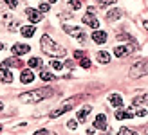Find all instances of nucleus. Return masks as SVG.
<instances>
[{
    "mask_svg": "<svg viewBox=\"0 0 148 135\" xmlns=\"http://www.w3.org/2000/svg\"><path fill=\"white\" fill-rule=\"evenodd\" d=\"M40 45H42V49L45 50V54H49V56L62 58V56H65V54H67V52H65V49L62 47V45H58L54 40H51L47 34H43V36H42Z\"/></svg>",
    "mask_w": 148,
    "mask_h": 135,
    "instance_id": "f257e3e1",
    "label": "nucleus"
},
{
    "mask_svg": "<svg viewBox=\"0 0 148 135\" xmlns=\"http://www.w3.org/2000/svg\"><path fill=\"white\" fill-rule=\"evenodd\" d=\"M54 92L51 88H38V90H33V92H27V94H22L20 95V101L24 103H38L42 99H45V97L53 95Z\"/></svg>",
    "mask_w": 148,
    "mask_h": 135,
    "instance_id": "f03ea898",
    "label": "nucleus"
},
{
    "mask_svg": "<svg viewBox=\"0 0 148 135\" xmlns=\"http://www.w3.org/2000/svg\"><path fill=\"white\" fill-rule=\"evenodd\" d=\"M81 101V95H76V97H72V99H69V101H65L63 104H60L54 112H51V117H60L62 114H65V112H69V110H72L74 108V104H78Z\"/></svg>",
    "mask_w": 148,
    "mask_h": 135,
    "instance_id": "7ed1b4c3",
    "label": "nucleus"
},
{
    "mask_svg": "<svg viewBox=\"0 0 148 135\" xmlns=\"http://www.w3.org/2000/svg\"><path fill=\"white\" fill-rule=\"evenodd\" d=\"M148 74V59H143V61H137L134 67H132V70L128 72L130 78H141Z\"/></svg>",
    "mask_w": 148,
    "mask_h": 135,
    "instance_id": "20e7f679",
    "label": "nucleus"
},
{
    "mask_svg": "<svg viewBox=\"0 0 148 135\" xmlns=\"http://www.w3.org/2000/svg\"><path fill=\"white\" fill-rule=\"evenodd\" d=\"M63 31L65 33H69V34H72V36H76L78 38V42H85L87 40V36L81 33V29L79 27H72V25H63Z\"/></svg>",
    "mask_w": 148,
    "mask_h": 135,
    "instance_id": "39448f33",
    "label": "nucleus"
},
{
    "mask_svg": "<svg viewBox=\"0 0 148 135\" xmlns=\"http://www.w3.org/2000/svg\"><path fill=\"white\" fill-rule=\"evenodd\" d=\"M81 22H83L85 25L92 27V29H98V27H99V22H98V18L94 16V13H87V14H83V18H81Z\"/></svg>",
    "mask_w": 148,
    "mask_h": 135,
    "instance_id": "423d86ee",
    "label": "nucleus"
},
{
    "mask_svg": "<svg viewBox=\"0 0 148 135\" xmlns=\"http://www.w3.org/2000/svg\"><path fill=\"white\" fill-rule=\"evenodd\" d=\"M20 81H22V83H24V85H29V83H33V81H34V74L31 72V70H22V74H20Z\"/></svg>",
    "mask_w": 148,
    "mask_h": 135,
    "instance_id": "0eeeda50",
    "label": "nucleus"
},
{
    "mask_svg": "<svg viewBox=\"0 0 148 135\" xmlns=\"http://www.w3.org/2000/svg\"><path fill=\"white\" fill-rule=\"evenodd\" d=\"M114 115H116L117 121H121V119H130V117H134V110H132V108H127V110H117Z\"/></svg>",
    "mask_w": 148,
    "mask_h": 135,
    "instance_id": "6e6552de",
    "label": "nucleus"
},
{
    "mask_svg": "<svg viewBox=\"0 0 148 135\" xmlns=\"http://www.w3.org/2000/svg\"><path fill=\"white\" fill-rule=\"evenodd\" d=\"M31 50V47L29 45H25V43H16V45H13V54L14 56H20V54H25V52H29Z\"/></svg>",
    "mask_w": 148,
    "mask_h": 135,
    "instance_id": "1a4fd4ad",
    "label": "nucleus"
},
{
    "mask_svg": "<svg viewBox=\"0 0 148 135\" xmlns=\"http://www.w3.org/2000/svg\"><path fill=\"white\" fill-rule=\"evenodd\" d=\"M94 126L98 130H107V115L105 114H99L98 117H96V121H94Z\"/></svg>",
    "mask_w": 148,
    "mask_h": 135,
    "instance_id": "9d476101",
    "label": "nucleus"
},
{
    "mask_svg": "<svg viewBox=\"0 0 148 135\" xmlns=\"http://www.w3.org/2000/svg\"><path fill=\"white\" fill-rule=\"evenodd\" d=\"M27 18L33 22V24H38V22L42 20V13L36 11V9H27Z\"/></svg>",
    "mask_w": 148,
    "mask_h": 135,
    "instance_id": "9b49d317",
    "label": "nucleus"
},
{
    "mask_svg": "<svg viewBox=\"0 0 148 135\" xmlns=\"http://www.w3.org/2000/svg\"><path fill=\"white\" fill-rule=\"evenodd\" d=\"M0 79H2V83H11L13 81V74L5 69V67H0Z\"/></svg>",
    "mask_w": 148,
    "mask_h": 135,
    "instance_id": "f8f14e48",
    "label": "nucleus"
},
{
    "mask_svg": "<svg viewBox=\"0 0 148 135\" xmlns=\"http://www.w3.org/2000/svg\"><path fill=\"white\" fill-rule=\"evenodd\" d=\"M0 20H2V22H5L7 25H9L11 22H14V20H13V16H11V13L7 11L5 7H2V5H0Z\"/></svg>",
    "mask_w": 148,
    "mask_h": 135,
    "instance_id": "ddd939ff",
    "label": "nucleus"
},
{
    "mask_svg": "<svg viewBox=\"0 0 148 135\" xmlns=\"http://www.w3.org/2000/svg\"><path fill=\"white\" fill-rule=\"evenodd\" d=\"M92 40L96 43H105L107 42V33L105 31H94L92 33Z\"/></svg>",
    "mask_w": 148,
    "mask_h": 135,
    "instance_id": "4468645a",
    "label": "nucleus"
},
{
    "mask_svg": "<svg viewBox=\"0 0 148 135\" xmlns=\"http://www.w3.org/2000/svg\"><path fill=\"white\" fill-rule=\"evenodd\" d=\"M123 16V13H121V9H110L108 13H107V20L108 22H114V20H117V18H121Z\"/></svg>",
    "mask_w": 148,
    "mask_h": 135,
    "instance_id": "2eb2a0df",
    "label": "nucleus"
},
{
    "mask_svg": "<svg viewBox=\"0 0 148 135\" xmlns=\"http://www.w3.org/2000/svg\"><path fill=\"white\" fill-rule=\"evenodd\" d=\"M108 101L114 104L116 108H119V106H123V97L119 95V94H110V97H108Z\"/></svg>",
    "mask_w": 148,
    "mask_h": 135,
    "instance_id": "dca6fc26",
    "label": "nucleus"
},
{
    "mask_svg": "<svg viewBox=\"0 0 148 135\" xmlns=\"http://www.w3.org/2000/svg\"><path fill=\"white\" fill-rule=\"evenodd\" d=\"M20 65H22V61L18 58H9V59H5V61L0 63V67H20Z\"/></svg>",
    "mask_w": 148,
    "mask_h": 135,
    "instance_id": "f3484780",
    "label": "nucleus"
},
{
    "mask_svg": "<svg viewBox=\"0 0 148 135\" xmlns=\"http://www.w3.org/2000/svg\"><path fill=\"white\" fill-rule=\"evenodd\" d=\"M34 31H36L34 25H24V27H22V34H24L25 38H31V36L34 34Z\"/></svg>",
    "mask_w": 148,
    "mask_h": 135,
    "instance_id": "a211bd4d",
    "label": "nucleus"
},
{
    "mask_svg": "<svg viewBox=\"0 0 148 135\" xmlns=\"http://www.w3.org/2000/svg\"><path fill=\"white\" fill-rule=\"evenodd\" d=\"M128 52H130L128 47H117V45H116V49H114V54H116L117 58H125Z\"/></svg>",
    "mask_w": 148,
    "mask_h": 135,
    "instance_id": "6ab92c4d",
    "label": "nucleus"
},
{
    "mask_svg": "<svg viewBox=\"0 0 148 135\" xmlns=\"http://www.w3.org/2000/svg\"><path fill=\"white\" fill-rule=\"evenodd\" d=\"M90 106H83V108H81L79 112H78V121H85V119H87V115L88 114H90Z\"/></svg>",
    "mask_w": 148,
    "mask_h": 135,
    "instance_id": "aec40b11",
    "label": "nucleus"
},
{
    "mask_svg": "<svg viewBox=\"0 0 148 135\" xmlns=\"http://www.w3.org/2000/svg\"><path fill=\"white\" fill-rule=\"evenodd\" d=\"M98 61H99V63H108V61H110V56H108V52H105V50L98 52Z\"/></svg>",
    "mask_w": 148,
    "mask_h": 135,
    "instance_id": "412c9836",
    "label": "nucleus"
},
{
    "mask_svg": "<svg viewBox=\"0 0 148 135\" xmlns=\"http://www.w3.org/2000/svg\"><path fill=\"white\" fill-rule=\"evenodd\" d=\"M132 104H148V94H146V95H139V97H136V99L132 101Z\"/></svg>",
    "mask_w": 148,
    "mask_h": 135,
    "instance_id": "4be33fe9",
    "label": "nucleus"
},
{
    "mask_svg": "<svg viewBox=\"0 0 148 135\" xmlns=\"http://www.w3.org/2000/svg\"><path fill=\"white\" fill-rule=\"evenodd\" d=\"M40 78H42L43 81H54V79H56L51 72H45V70H42V72H40Z\"/></svg>",
    "mask_w": 148,
    "mask_h": 135,
    "instance_id": "5701e85b",
    "label": "nucleus"
},
{
    "mask_svg": "<svg viewBox=\"0 0 148 135\" xmlns=\"http://www.w3.org/2000/svg\"><path fill=\"white\" fill-rule=\"evenodd\" d=\"M117 135H137V132L130 130V128H121L119 132H117Z\"/></svg>",
    "mask_w": 148,
    "mask_h": 135,
    "instance_id": "b1692460",
    "label": "nucleus"
},
{
    "mask_svg": "<svg viewBox=\"0 0 148 135\" xmlns=\"http://www.w3.org/2000/svg\"><path fill=\"white\" fill-rule=\"evenodd\" d=\"M79 65L83 67V69H90L92 63H90V59H88V58H81V59H79Z\"/></svg>",
    "mask_w": 148,
    "mask_h": 135,
    "instance_id": "393cba45",
    "label": "nucleus"
},
{
    "mask_svg": "<svg viewBox=\"0 0 148 135\" xmlns=\"http://www.w3.org/2000/svg\"><path fill=\"white\" fill-rule=\"evenodd\" d=\"M40 65H42L40 58H31V59H29V67H40Z\"/></svg>",
    "mask_w": 148,
    "mask_h": 135,
    "instance_id": "a878e982",
    "label": "nucleus"
},
{
    "mask_svg": "<svg viewBox=\"0 0 148 135\" xmlns=\"http://www.w3.org/2000/svg\"><path fill=\"white\" fill-rule=\"evenodd\" d=\"M69 5L72 7V9H79V7H81V2H79V0H71Z\"/></svg>",
    "mask_w": 148,
    "mask_h": 135,
    "instance_id": "bb28decb",
    "label": "nucleus"
},
{
    "mask_svg": "<svg viewBox=\"0 0 148 135\" xmlns=\"http://www.w3.org/2000/svg\"><path fill=\"white\" fill-rule=\"evenodd\" d=\"M40 11H42V13L51 11V5H49V4H45V2H42V4H40Z\"/></svg>",
    "mask_w": 148,
    "mask_h": 135,
    "instance_id": "cd10ccee",
    "label": "nucleus"
},
{
    "mask_svg": "<svg viewBox=\"0 0 148 135\" xmlns=\"http://www.w3.org/2000/svg\"><path fill=\"white\" fill-rule=\"evenodd\" d=\"M51 65H53V69H56V70H62L63 69V63L62 61H53Z\"/></svg>",
    "mask_w": 148,
    "mask_h": 135,
    "instance_id": "c85d7f7f",
    "label": "nucleus"
},
{
    "mask_svg": "<svg viewBox=\"0 0 148 135\" xmlns=\"http://www.w3.org/2000/svg\"><path fill=\"white\" fill-rule=\"evenodd\" d=\"M5 4L9 5V7H13V9H16V5H18V0H5Z\"/></svg>",
    "mask_w": 148,
    "mask_h": 135,
    "instance_id": "c756f323",
    "label": "nucleus"
},
{
    "mask_svg": "<svg viewBox=\"0 0 148 135\" xmlns=\"http://www.w3.org/2000/svg\"><path fill=\"white\" fill-rule=\"evenodd\" d=\"M67 126H69L71 130H76V128H78V121H69V123H67Z\"/></svg>",
    "mask_w": 148,
    "mask_h": 135,
    "instance_id": "7c9ffc66",
    "label": "nucleus"
},
{
    "mask_svg": "<svg viewBox=\"0 0 148 135\" xmlns=\"http://www.w3.org/2000/svg\"><path fill=\"white\" fill-rule=\"evenodd\" d=\"M101 5H110V4H116V0H98Z\"/></svg>",
    "mask_w": 148,
    "mask_h": 135,
    "instance_id": "2f4dec72",
    "label": "nucleus"
},
{
    "mask_svg": "<svg viewBox=\"0 0 148 135\" xmlns=\"http://www.w3.org/2000/svg\"><path fill=\"white\" fill-rule=\"evenodd\" d=\"M83 54H85L83 50H76V52H74V58H76V59H81V58H83Z\"/></svg>",
    "mask_w": 148,
    "mask_h": 135,
    "instance_id": "473e14b6",
    "label": "nucleus"
},
{
    "mask_svg": "<svg viewBox=\"0 0 148 135\" xmlns=\"http://www.w3.org/2000/svg\"><path fill=\"white\" fill-rule=\"evenodd\" d=\"M34 135H49L47 130H38V132H34Z\"/></svg>",
    "mask_w": 148,
    "mask_h": 135,
    "instance_id": "72a5a7b5",
    "label": "nucleus"
},
{
    "mask_svg": "<svg viewBox=\"0 0 148 135\" xmlns=\"http://www.w3.org/2000/svg\"><path fill=\"white\" fill-rule=\"evenodd\" d=\"M65 67H69V69H72V67H74V61H72V59H69V61H65Z\"/></svg>",
    "mask_w": 148,
    "mask_h": 135,
    "instance_id": "f704fd0d",
    "label": "nucleus"
},
{
    "mask_svg": "<svg viewBox=\"0 0 148 135\" xmlns=\"http://www.w3.org/2000/svg\"><path fill=\"white\" fill-rule=\"evenodd\" d=\"M137 115L139 117H145L146 115V110H137Z\"/></svg>",
    "mask_w": 148,
    "mask_h": 135,
    "instance_id": "c9c22d12",
    "label": "nucleus"
},
{
    "mask_svg": "<svg viewBox=\"0 0 148 135\" xmlns=\"http://www.w3.org/2000/svg\"><path fill=\"white\" fill-rule=\"evenodd\" d=\"M143 25H145V29H146V31H148V22H145V24H143Z\"/></svg>",
    "mask_w": 148,
    "mask_h": 135,
    "instance_id": "e433bc0d",
    "label": "nucleus"
},
{
    "mask_svg": "<svg viewBox=\"0 0 148 135\" xmlns=\"http://www.w3.org/2000/svg\"><path fill=\"white\" fill-rule=\"evenodd\" d=\"M2 108H4V104H2V103H0V112H2Z\"/></svg>",
    "mask_w": 148,
    "mask_h": 135,
    "instance_id": "4c0bfd02",
    "label": "nucleus"
},
{
    "mask_svg": "<svg viewBox=\"0 0 148 135\" xmlns=\"http://www.w3.org/2000/svg\"><path fill=\"white\" fill-rule=\"evenodd\" d=\"M4 49V43H0V50H2Z\"/></svg>",
    "mask_w": 148,
    "mask_h": 135,
    "instance_id": "58836bf2",
    "label": "nucleus"
},
{
    "mask_svg": "<svg viewBox=\"0 0 148 135\" xmlns=\"http://www.w3.org/2000/svg\"><path fill=\"white\" fill-rule=\"evenodd\" d=\"M49 2H56V0H49Z\"/></svg>",
    "mask_w": 148,
    "mask_h": 135,
    "instance_id": "ea45409f",
    "label": "nucleus"
},
{
    "mask_svg": "<svg viewBox=\"0 0 148 135\" xmlns=\"http://www.w3.org/2000/svg\"><path fill=\"white\" fill-rule=\"evenodd\" d=\"M0 132H2V126H0Z\"/></svg>",
    "mask_w": 148,
    "mask_h": 135,
    "instance_id": "a19ab883",
    "label": "nucleus"
}]
</instances>
